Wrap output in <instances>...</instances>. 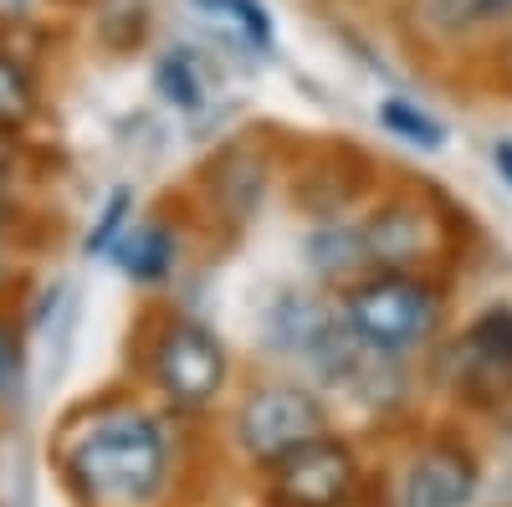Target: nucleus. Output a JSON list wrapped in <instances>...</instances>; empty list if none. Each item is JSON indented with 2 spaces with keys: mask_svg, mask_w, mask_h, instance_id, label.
Returning a JSON list of instances; mask_svg holds the SVG:
<instances>
[{
  "mask_svg": "<svg viewBox=\"0 0 512 507\" xmlns=\"http://www.w3.org/2000/svg\"><path fill=\"white\" fill-rule=\"evenodd\" d=\"M472 497H477V461L456 446L420 451L400 487L405 507H466Z\"/></svg>",
  "mask_w": 512,
  "mask_h": 507,
  "instance_id": "nucleus-6",
  "label": "nucleus"
},
{
  "mask_svg": "<svg viewBox=\"0 0 512 507\" xmlns=\"http://www.w3.org/2000/svg\"><path fill=\"white\" fill-rule=\"evenodd\" d=\"M359 482L354 451L333 436H313L282 461H272V497L277 507H344Z\"/></svg>",
  "mask_w": 512,
  "mask_h": 507,
  "instance_id": "nucleus-5",
  "label": "nucleus"
},
{
  "mask_svg": "<svg viewBox=\"0 0 512 507\" xmlns=\"http://www.w3.org/2000/svg\"><path fill=\"white\" fill-rule=\"evenodd\" d=\"M328 431V410L318 395L297 390V385H262L251 390L236 410V436L241 451L256 461H282L287 451H297L303 441Z\"/></svg>",
  "mask_w": 512,
  "mask_h": 507,
  "instance_id": "nucleus-3",
  "label": "nucleus"
},
{
  "mask_svg": "<svg viewBox=\"0 0 512 507\" xmlns=\"http://www.w3.org/2000/svg\"><path fill=\"white\" fill-rule=\"evenodd\" d=\"M497 169H502V175H512V144H497Z\"/></svg>",
  "mask_w": 512,
  "mask_h": 507,
  "instance_id": "nucleus-17",
  "label": "nucleus"
},
{
  "mask_svg": "<svg viewBox=\"0 0 512 507\" xmlns=\"http://www.w3.org/2000/svg\"><path fill=\"white\" fill-rule=\"evenodd\" d=\"M26 6H31V0H0V11H11V16H21Z\"/></svg>",
  "mask_w": 512,
  "mask_h": 507,
  "instance_id": "nucleus-18",
  "label": "nucleus"
},
{
  "mask_svg": "<svg viewBox=\"0 0 512 507\" xmlns=\"http://www.w3.org/2000/svg\"><path fill=\"white\" fill-rule=\"evenodd\" d=\"M344 318L359 333V344L374 354H405L436 333L441 303L415 277H369L344 298Z\"/></svg>",
  "mask_w": 512,
  "mask_h": 507,
  "instance_id": "nucleus-2",
  "label": "nucleus"
},
{
  "mask_svg": "<svg viewBox=\"0 0 512 507\" xmlns=\"http://www.w3.org/2000/svg\"><path fill=\"white\" fill-rule=\"evenodd\" d=\"M379 123H384L395 139L415 144V149H441V144H446V123H436L425 108H415V103H405V98L379 103Z\"/></svg>",
  "mask_w": 512,
  "mask_h": 507,
  "instance_id": "nucleus-9",
  "label": "nucleus"
},
{
  "mask_svg": "<svg viewBox=\"0 0 512 507\" xmlns=\"http://www.w3.org/2000/svg\"><path fill=\"white\" fill-rule=\"evenodd\" d=\"M431 246V221L420 216L415 205H384L379 216L364 226V251L369 262L379 267H405V262H420V251Z\"/></svg>",
  "mask_w": 512,
  "mask_h": 507,
  "instance_id": "nucleus-7",
  "label": "nucleus"
},
{
  "mask_svg": "<svg viewBox=\"0 0 512 507\" xmlns=\"http://www.w3.org/2000/svg\"><path fill=\"white\" fill-rule=\"evenodd\" d=\"M477 11H482V21H502V16H512V0H477Z\"/></svg>",
  "mask_w": 512,
  "mask_h": 507,
  "instance_id": "nucleus-15",
  "label": "nucleus"
},
{
  "mask_svg": "<svg viewBox=\"0 0 512 507\" xmlns=\"http://www.w3.org/2000/svg\"><path fill=\"white\" fill-rule=\"evenodd\" d=\"M200 6H205V11H221V16H231V11L241 6V0H200Z\"/></svg>",
  "mask_w": 512,
  "mask_h": 507,
  "instance_id": "nucleus-16",
  "label": "nucleus"
},
{
  "mask_svg": "<svg viewBox=\"0 0 512 507\" xmlns=\"http://www.w3.org/2000/svg\"><path fill=\"white\" fill-rule=\"evenodd\" d=\"M6 164H11V149H6V144H0V175H6Z\"/></svg>",
  "mask_w": 512,
  "mask_h": 507,
  "instance_id": "nucleus-19",
  "label": "nucleus"
},
{
  "mask_svg": "<svg viewBox=\"0 0 512 507\" xmlns=\"http://www.w3.org/2000/svg\"><path fill=\"white\" fill-rule=\"evenodd\" d=\"M31 113H36L31 77H26L11 57H0V129H21Z\"/></svg>",
  "mask_w": 512,
  "mask_h": 507,
  "instance_id": "nucleus-10",
  "label": "nucleus"
},
{
  "mask_svg": "<svg viewBox=\"0 0 512 507\" xmlns=\"http://www.w3.org/2000/svg\"><path fill=\"white\" fill-rule=\"evenodd\" d=\"M16 369H21V349H16V333L0 323V395L16 385Z\"/></svg>",
  "mask_w": 512,
  "mask_h": 507,
  "instance_id": "nucleus-14",
  "label": "nucleus"
},
{
  "mask_svg": "<svg viewBox=\"0 0 512 507\" xmlns=\"http://www.w3.org/2000/svg\"><path fill=\"white\" fill-rule=\"evenodd\" d=\"M159 93L175 103V108H185V113L200 108V77H195L190 57H164L159 62Z\"/></svg>",
  "mask_w": 512,
  "mask_h": 507,
  "instance_id": "nucleus-11",
  "label": "nucleus"
},
{
  "mask_svg": "<svg viewBox=\"0 0 512 507\" xmlns=\"http://www.w3.org/2000/svg\"><path fill=\"white\" fill-rule=\"evenodd\" d=\"M118 262L134 282H164L169 267H175V236L164 226H128L123 231V246H118Z\"/></svg>",
  "mask_w": 512,
  "mask_h": 507,
  "instance_id": "nucleus-8",
  "label": "nucleus"
},
{
  "mask_svg": "<svg viewBox=\"0 0 512 507\" xmlns=\"http://www.w3.org/2000/svg\"><path fill=\"white\" fill-rule=\"evenodd\" d=\"M154 379H159V390L185 405V410H200L221 395L226 385V349H221V338L200 328L195 318H175L164 333H159V344H154Z\"/></svg>",
  "mask_w": 512,
  "mask_h": 507,
  "instance_id": "nucleus-4",
  "label": "nucleus"
},
{
  "mask_svg": "<svg viewBox=\"0 0 512 507\" xmlns=\"http://www.w3.org/2000/svg\"><path fill=\"white\" fill-rule=\"evenodd\" d=\"M472 349L482 354V359H512V313L507 308H497V313H487L477 328H472Z\"/></svg>",
  "mask_w": 512,
  "mask_h": 507,
  "instance_id": "nucleus-12",
  "label": "nucleus"
},
{
  "mask_svg": "<svg viewBox=\"0 0 512 507\" xmlns=\"http://www.w3.org/2000/svg\"><path fill=\"white\" fill-rule=\"evenodd\" d=\"M128 210H134L128 190H113V200H108V210H103V221H98V226H93V236H88V251H108V246L123 236V226H128Z\"/></svg>",
  "mask_w": 512,
  "mask_h": 507,
  "instance_id": "nucleus-13",
  "label": "nucleus"
},
{
  "mask_svg": "<svg viewBox=\"0 0 512 507\" xmlns=\"http://www.w3.org/2000/svg\"><path fill=\"white\" fill-rule=\"evenodd\" d=\"M169 451L154 420L144 415H118L103 420L72 446V477L93 497H118V502H144L164 487Z\"/></svg>",
  "mask_w": 512,
  "mask_h": 507,
  "instance_id": "nucleus-1",
  "label": "nucleus"
}]
</instances>
